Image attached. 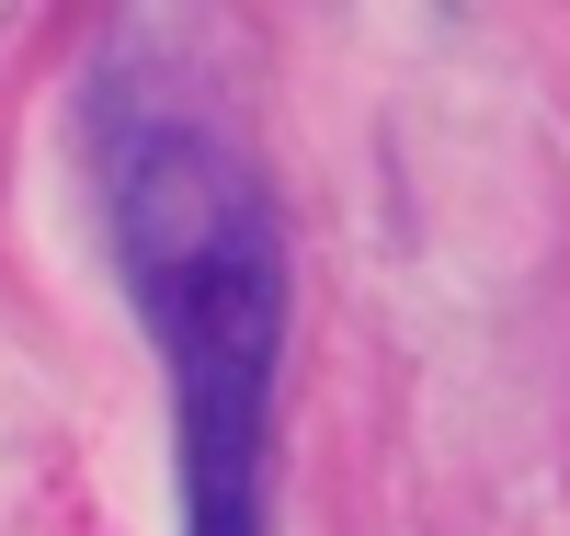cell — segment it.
<instances>
[{"mask_svg": "<svg viewBox=\"0 0 570 536\" xmlns=\"http://www.w3.org/2000/svg\"><path fill=\"white\" fill-rule=\"evenodd\" d=\"M115 274L171 377L183 536H274V377H285V217L252 149L206 115L126 104L104 149Z\"/></svg>", "mask_w": 570, "mask_h": 536, "instance_id": "6da1fadb", "label": "cell"}]
</instances>
